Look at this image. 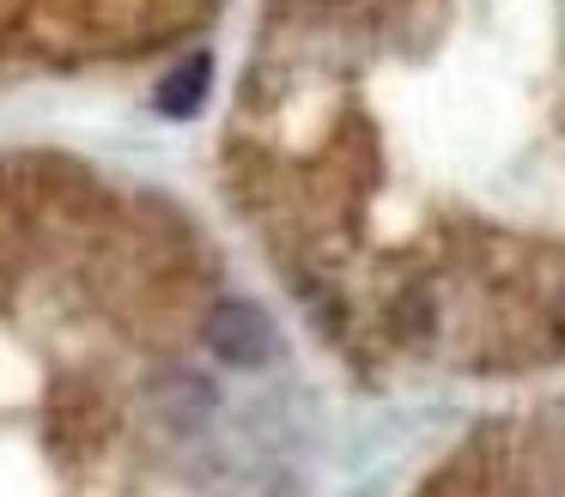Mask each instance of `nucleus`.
I'll use <instances>...</instances> for the list:
<instances>
[{"label": "nucleus", "instance_id": "1", "mask_svg": "<svg viewBox=\"0 0 565 497\" xmlns=\"http://www.w3.org/2000/svg\"><path fill=\"white\" fill-rule=\"evenodd\" d=\"M201 334H207L213 358H225L232 370H256V364L274 358V322L256 310V303H244V298L213 303Z\"/></svg>", "mask_w": 565, "mask_h": 497}, {"label": "nucleus", "instance_id": "2", "mask_svg": "<svg viewBox=\"0 0 565 497\" xmlns=\"http://www.w3.org/2000/svg\"><path fill=\"white\" fill-rule=\"evenodd\" d=\"M207 91H213V55H207V48H195V55H183V61H177V67L159 79L152 109H159V116H171V121H189V116H201Z\"/></svg>", "mask_w": 565, "mask_h": 497}]
</instances>
